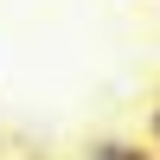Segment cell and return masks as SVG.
I'll return each instance as SVG.
<instances>
[{"mask_svg": "<svg viewBox=\"0 0 160 160\" xmlns=\"http://www.w3.org/2000/svg\"><path fill=\"white\" fill-rule=\"evenodd\" d=\"M83 160H160V154L148 148V135H141V141L109 135V141H90V148H83Z\"/></svg>", "mask_w": 160, "mask_h": 160, "instance_id": "6da1fadb", "label": "cell"}, {"mask_svg": "<svg viewBox=\"0 0 160 160\" xmlns=\"http://www.w3.org/2000/svg\"><path fill=\"white\" fill-rule=\"evenodd\" d=\"M148 148L160 154V102H154V109H148Z\"/></svg>", "mask_w": 160, "mask_h": 160, "instance_id": "7a4b0ae2", "label": "cell"}]
</instances>
